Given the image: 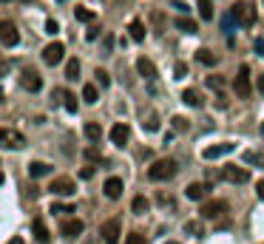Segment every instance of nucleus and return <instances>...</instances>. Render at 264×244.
Listing matches in <instances>:
<instances>
[{"instance_id":"f257e3e1","label":"nucleus","mask_w":264,"mask_h":244,"mask_svg":"<svg viewBox=\"0 0 264 244\" xmlns=\"http://www.w3.org/2000/svg\"><path fill=\"white\" fill-rule=\"evenodd\" d=\"M176 170H179V162L176 159H156V162L148 168V179L151 182H168L176 176Z\"/></svg>"},{"instance_id":"f03ea898","label":"nucleus","mask_w":264,"mask_h":244,"mask_svg":"<svg viewBox=\"0 0 264 244\" xmlns=\"http://www.w3.org/2000/svg\"><path fill=\"white\" fill-rule=\"evenodd\" d=\"M233 88H236V97L247 99L253 94V82H250V65H239V74L233 80Z\"/></svg>"},{"instance_id":"7ed1b4c3","label":"nucleus","mask_w":264,"mask_h":244,"mask_svg":"<svg viewBox=\"0 0 264 244\" xmlns=\"http://www.w3.org/2000/svg\"><path fill=\"white\" fill-rule=\"evenodd\" d=\"M0 148H6V150H20V148H26V136L15 128H0Z\"/></svg>"},{"instance_id":"20e7f679","label":"nucleus","mask_w":264,"mask_h":244,"mask_svg":"<svg viewBox=\"0 0 264 244\" xmlns=\"http://www.w3.org/2000/svg\"><path fill=\"white\" fill-rule=\"evenodd\" d=\"M225 213H227V202H225V199H213V202H205V205H202L199 216H202L205 222H213V219H222Z\"/></svg>"},{"instance_id":"39448f33","label":"nucleus","mask_w":264,"mask_h":244,"mask_svg":"<svg viewBox=\"0 0 264 244\" xmlns=\"http://www.w3.org/2000/svg\"><path fill=\"white\" fill-rule=\"evenodd\" d=\"M222 179L230 182V185H245V182H250V170L242 168V165H225L222 168Z\"/></svg>"},{"instance_id":"423d86ee","label":"nucleus","mask_w":264,"mask_h":244,"mask_svg":"<svg viewBox=\"0 0 264 244\" xmlns=\"http://www.w3.org/2000/svg\"><path fill=\"white\" fill-rule=\"evenodd\" d=\"M20 85H23L26 91L37 94V91L43 88V77H40V71H34V68H23V71H20Z\"/></svg>"},{"instance_id":"0eeeda50","label":"nucleus","mask_w":264,"mask_h":244,"mask_svg":"<svg viewBox=\"0 0 264 244\" xmlns=\"http://www.w3.org/2000/svg\"><path fill=\"white\" fill-rule=\"evenodd\" d=\"M99 236L105 244H119V236H122V227H119V219H108L102 227H99Z\"/></svg>"},{"instance_id":"6e6552de","label":"nucleus","mask_w":264,"mask_h":244,"mask_svg":"<svg viewBox=\"0 0 264 244\" xmlns=\"http://www.w3.org/2000/svg\"><path fill=\"white\" fill-rule=\"evenodd\" d=\"M230 12H233V17L239 20V26H253V23H256V9H253L250 3H236Z\"/></svg>"},{"instance_id":"1a4fd4ad","label":"nucleus","mask_w":264,"mask_h":244,"mask_svg":"<svg viewBox=\"0 0 264 244\" xmlns=\"http://www.w3.org/2000/svg\"><path fill=\"white\" fill-rule=\"evenodd\" d=\"M0 43L3 46H17L20 43V32L12 20H0Z\"/></svg>"},{"instance_id":"9d476101","label":"nucleus","mask_w":264,"mask_h":244,"mask_svg":"<svg viewBox=\"0 0 264 244\" xmlns=\"http://www.w3.org/2000/svg\"><path fill=\"white\" fill-rule=\"evenodd\" d=\"M63 54H66V46L63 43H49L46 49H43V63L46 65H57V63H63Z\"/></svg>"},{"instance_id":"9b49d317","label":"nucleus","mask_w":264,"mask_h":244,"mask_svg":"<svg viewBox=\"0 0 264 244\" xmlns=\"http://www.w3.org/2000/svg\"><path fill=\"white\" fill-rule=\"evenodd\" d=\"M49 190L54 196H71V193H77V185H74V179H68V176H60V179H54L49 185Z\"/></svg>"},{"instance_id":"f8f14e48","label":"nucleus","mask_w":264,"mask_h":244,"mask_svg":"<svg viewBox=\"0 0 264 244\" xmlns=\"http://www.w3.org/2000/svg\"><path fill=\"white\" fill-rule=\"evenodd\" d=\"M83 230H85V225L80 222V219H66V222L60 225V236L71 242V239H77V236H80Z\"/></svg>"},{"instance_id":"ddd939ff","label":"nucleus","mask_w":264,"mask_h":244,"mask_svg":"<svg viewBox=\"0 0 264 244\" xmlns=\"http://www.w3.org/2000/svg\"><path fill=\"white\" fill-rule=\"evenodd\" d=\"M128 139H131V128H128L125 122H116L114 128H111V142H114L116 148H125Z\"/></svg>"},{"instance_id":"4468645a","label":"nucleus","mask_w":264,"mask_h":244,"mask_svg":"<svg viewBox=\"0 0 264 244\" xmlns=\"http://www.w3.org/2000/svg\"><path fill=\"white\" fill-rule=\"evenodd\" d=\"M230 150H236L233 142H222V145L205 148V150H202V156H205V159H219V156H225V153H230Z\"/></svg>"},{"instance_id":"2eb2a0df","label":"nucleus","mask_w":264,"mask_h":244,"mask_svg":"<svg viewBox=\"0 0 264 244\" xmlns=\"http://www.w3.org/2000/svg\"><path fill=\"white\" fill-rule=\"evenodd\" d=\"M102 190H105V196H108V199H119V196H122V190H125V185H122V179H119V176H111V179H105Z\"/></svg>"},{"instance_id":"dca6fc26","label":"nucleus","mask_w":264,"mask_h":244,"mask_svg":"<svg viewBox=\"0 0 264 244\" xmlns=\"http://www.w3.org/2000/svg\"><path fill=\"white\" fill-rule=\"evenodd\" d=\"M207 190H210V185H205V182H193V185L185 188V196H188L190 202H199V199H205Z\"/></svg>"},{"instance_id":"f3484780","label":"nucleus","mask_w":264,"mask_h":244,"mask_svg":"<svg viewBox=\"0 0 264 244\" xmlns=\"http://www.w3.org/2000/svg\"><path fill=\"white\" fill-rule=\"evenodd\" d=\"M32 227H34V239H37V242H40V244H49L51 233H49V227H46V222H43L40 216H37V219L32 222Z\"/></svg>"},{"instance_id":"a211bd4d","label":"nucleus","mask_w":264,"mask_h":244,"mask_svg":"<svg viewBox=\"0 0 264 244\" xmlns=\"http://www.w3.org/2000/svg\"><path fill=\"white\" fill-rule=\"evenodd\" d=\"M136 71H139L145 80H156V65L151 63L148 57H139V60H136Z\"/></svg>"},{"instance_id":"6ab92c4d","label":"nucleus","mask_w":264,"mask_h":244,"mask_svg":"<svg viewBox=\"0 0 264 244\" xmlns=\"http://www.w3.org/2000/svg\"><path fill=\"white\" fill-rule=\"evenodd\" d=\"M182 102L190 105V108H202V105H205V99H202V94H199L196 88H185V91H182Z\"/></svg>"},{"instance_id":"aec40b11","label":"nucleus","mask_w":264,"mask_h":244,"mask_svg":"<svg viewBox=\"0 0 264 244\" xmlns=\"http://www.w3.org/2000/svg\"><path fill=\"white\" fill-rule=\"evenodd\" d=\"M49 173H51V165H46V162H29V176H32V179L49 176Z\"/></svg>"},{"instance_id":"412c9836","label":"nucleus","mask_w":264,"mask_h":244,"mask_svg":"<svg viewBox=\"0 0 264 244\" xmlns=\"http://www.w3.org/2000/svg\"><path fill=\"white\" fill-rule=\"evenodd\" d=\"M128 32H131V40H133V43H142V40H145V23H142V20H131Z\"/></svg>"},{"instance_id":"4be33fe9","label":"nucleus","mask_w":264,"mask_h":244,"mask_svg":"<svg viewBox=\"0 0 264 244\" xmlns=\"http://www.w3.org/2000/svg\"><path fill=\"white\" fill-rule=\"evenodd\" d=\"M83 133L88 136V139H91V142H99V139H102V128H99L97 122H85Z\"/></svg>"},{"instance_id":"5701e85b","label":"nucleus","mask_w":264,"mask_h":244,"mask_svg":"<svg viewBox=\"0 0 264 244\" xmlns=\"http://www.w3.org/2000/svg\"><path fill=\"white\" fill-rule=\"evenodd\" d=\"M196 60H199L202 65H216V63H219V57H216L210 49H199V51H196Z\"/></svg>"},{"instance_id":"b1692460","label":"nucleus","mask_w":264,"mask_h":244,"mask_svg":"<svg viewBox=\"0 0 264 244\" xmlns=\"http://www.w3.org/2000/svg\"><path fill=\"white\" fill-rule=\"evenodd\" d=\"M176 29H182L185 34H196L199 32L196 20H188V17H176Z\"/></svg>"},{"instance_id":"393cba45","label":"nucleus","mask_w":264,"mask_h":244,"mask_svg":"<svg viewBox=\"0 0 264 244\" xmlns=\"http://www.w3.org/2000/svg\"><path fill=\"white\" fill-rule=\"evenodd\" d=\"M199 17H202V20H213V3H210V0H199Z\"/></svg>"},{"instance_id":"a878e982","label":"nucleus","mask_w":264,"mask_h":244,"mask_svg":"<svg viewBox=\"0 0 264 244\" xmlns=\"http://www.w3.org/2000/svg\"><path fill=\"white\" fill-rule=\"evenodd\" d=\"M185 233H188V236H202V233H205L202 219H190V222H185Z\"/></svg>"},{"instance_id":"bb28decb","label":"nucleus","mask_w":264,"mask_h":244,"mask_svg":"<svg viewBox=\"0 0 264 244\" xmlns=\"http://www.w3.org/2000/svg\"><path fill=\"white\" fill-rule=\"evenodd\" d=\"M148 207H151V202L145 199V196H136L133 199V205H131V210L136 213V216H142V213H148Z\"/></svg>"},{"instance_id":"cd10ccee","label":"nucleus","mask_w":264,"mask_h":244,"mask_svg":"<svg viewBox=\"0 0 264 244\" xmlns=\"http://www.w3.org/2000/svg\"><path fill=\"white\" fill-rule=\"evenodd\" d=\"M83 99L88 102V105H94V102L99 99V94H97V85H91V82H88V85H83Z\"/></svg>"},{"instance_id":"c85d7f7f","label":"nucleus","mask_w":264,"mask_h":244,"mask_svg":"<svg viewBox=\"0 0 264 244\" xmlns=\"http://www.w3.org/2000/svg\"><path fill=\"white\" fill-rule=\"evenodd\" d=\"M142 128L151 131V133H153V131H159V116L153 114V111H151L148 116H142Z\"/></svg>"},{"instance_id":"c756f323","label":"nucleus","mask_w":264,"mask_h":244,"mask_svg":"<svg viewBox=\"0 0 264 244\" xmlns=\"http://www.w3.org/2000/svg\"><path fill=\"white\" fill-rule=\"evenodd\" d=\"M74 15H77L80 23H94V12H91V9H85V6H77V9H74Z\"/></svg>"},{"instance_id":"7c9ffc66","label":"nucleus","mask_w":264,"mask_h":244,"mask_svg":"<svg viewBox=\"0 0 264 244\" xmlns=\"http://www.w3.org/2000/svg\"><path fill=\"white\" fill-rule=\"evenodd\" d=\"M80 77V63L77 60H68L66 63V80H77Z\"/></svg>"},{"instance_id":"2f4dec72","label":"nucleus","mask_w":264,"mask_h":244,"mask_svg":"<svg viewBox=\"0 0 264 244\" xmlns=\"http://www.w3.org/2000/svg\"><path fill=\"white\" fill-rule=\"evenodd\" d=\"M60 94H63V105H66V111H68V114H74V111H77V97L68 94V91H60Z\"/></svg>"},{"instance_id":"473e14b6","label":"nucleus","mask_w":264,"mask_h":244,"mask_svg":"<svg viewBox=\"0 0 264 244\" xmlns=\"http://www.w3.org/2000/svg\"><path fill=\"white\" fill-rule=\"evenodd\" d=\"M236 26H239V20L233 17V12H230V15H225V17H222V32L233 34V29H236Z\"/></svg>"},{"instance_id":"72a5a7b5","label":"nucleus","mask_w":264,"mask_h":244,"mask_svg":"<svg viewBox=\"0 0 264 244\" xmlns=\"http://www.w3.org/2000/svg\"><path fill=\"white\" fill-rule=\"evenodd\" d=\"M247 165H262L264 162V156L262 153H256V150H245V156H242Z\"/></svg>"},{"instance_id":"f704fd0d","label":"nucleus","mask_w":264,"mask_h":244,"mask_svg":"<svg viewBox=\"0 0 264 244\" xmlns=\"http://www.w3.org/2000/svg\"><path fill=\"white\" fill-rule=\"evenodd\" d=\"M94 77H97V82L102 85V88H108V85H111V74H108V71H102V68L94 71Z\"/></svg>"},{"instance_id":"c9c22d12","label":"nucleus","mask_w":264,"mask_h":244,"mask_svg":"<svg viewBox=\"0 0 264 244\" xmlns=\"http://www.w3.org/2000/svg\"><path fill=\"white\" fill-rule=\"evenodd\" d=\"M170 9H176L179 15H188V12H190V6H188L185 0H170Z\"/></svg>"},{"instance_id":"e433bc0d","label":"nucleus","mask_w":264,"mask_h":244,"mask_svg":"<svg viewBox=\"0 0 264 244\" xmlns=\"http://www.w3.org/2000/svg\"><path fill=\"white\" fill-rule=\"evenodd\" d=\"M125 244H145V236H142V233H128V236H125Z\"/></svg>"},{"instance_id":"4c0bfd02","label":"nucleus","mask_w":264,"mask_h":244,"mask_svg":"<svg viewBox=\"0 0 264 244\" xmlns=\"http://www.w3.org/2000/svg\"><path fill=\"white\" fill-rule=\"evenodd\" d=\"M173 74H176V80H185V77H188V65H185V63H176Z\"/></svg>"},{"instance_id":"58836bf2","label":"nucleus","mask_w":264,"mask_h":244,"mask_svg":"<svg viewBox=\"0 0 264 244\" xmlns=\"http://www.w3.org/2000/svg\"><path fill=\"white\" fill-rule=\"evenodd\" d=\"M85 159L97 162V159H102V156H99V150H97V148H85Z\"/></svg>"},{"instance_id":"ea45409f","label":"nucleus","mask_w":264,"mask_h":244,"mask_svg":"<svg viewBox=\"0 0 264 244\" xmlns=\"http://www.w3.org/2000/svg\"><path fill=\"white\" fill-rule=\"evenodd\" d=\"M51 213H74L71 205H51Z\"/></svg>"},{"instance_id":"a19ab883","label":"nucleus","mask_w":264,"mask_h":244,"mask_svg":"<svg viewBox=\"0 0 264 244\" xmlns=\"http://www.w3.org/2000/svg\"><path fill=\"white\" fill-rule=\"evenodd\" d=\"M46 32H49L51 37H54V34L60 32V26H57V20H46Z\"/></svg>"},{"instance_id":"79ce46f5","label":"nucleus","mask_w":264,"mask_h":244,"mask_svg":"<svg viewBox=\"0 0 264 244\" xmlns=\"http://www.w3.org/2000/svg\"><path fill=\"white\" fill-rule=\"evenodd\" d=\"M253 51H256L259 57H264V37H259V40L253 43Z\"/></svg>"},{"instance_id":"37998d69","label":"nucleus","mask_w":264,"mask_h":244,"mask_svg":"<svg viewBox=\"0 0 264 244\" xmlns=\"http://www.w3.org/2000/svg\"><path fill=\"white\" fill-rule=\"evenodd\" d=\"M97 37H99V29H97V26H91V29L85 32V40H97Z\"/></svg>"},{"instance_id":"c03bdc74","label":"nucleus","mask_w":264,"mask_h":244,"mask_svg":"<svg viewBox=\"0 0 264 244\" xmlns=\"http://www.w3.org/2000/svg\"><path fill=\"white\" fill-rule=\"evenodd\" d=\"M111 46H114V37H111V34H105V40H102V49H105V54L111 51Z\"/></svg>"},{"instance_id":"a18cd8bd","label":"nucleus","mask_w":264,"mask_h":244,"mask_svg":"<svg viewBox=\"0 0 264 244\" xmlns=\"http://www.w3.org/2000/svg\"><path fill=\"white\" fill-rule=\"evenodd\" d=\"M207 85L210 88H222V77H207Z\"/></svg>"},{"instance_id":"49530a36","label":"nucleus","mask_w":264,"mask_h":244,"mask_svg":"<svg viewBox=\"0 0 264 244\" xmlns=\"http://www.w3.org/2000/svg\"><path fill=\"white\" fill-rule=\"evenodd\" d=\"M173 125H176V131H185V128H188V122H185L182 116H176V119H173Z\"/></svg>"},{"instance_id":"de8ad7c7","label":"nucleus","mask_w":264,"mask_h":244,"mask_svg":"<svg viewBox=\"0 0 264 244\" xmlns=\"http://www.w3.org/2000/svg\"><path fill=\"white\" fill-rule=\"evenodd\" d=\"M80 176H83V179H91V176H94V168H91V165L83 168V173H80Z\"/></svg>"},{"instance_id":"09e8293b","label":"nucleus","mask_w":264,"mask_h":244,"mask_svg":"<svg viewBox=\"0 0 264 244\" xmlns=\"http://www.w3.org/2000/svg\"><path fill=\"white\" fill-rule=\"evenodd\" d=\"M256 196H259V199H264V179L256 185Z\"/></svg>"},{"instance_id":"8fccbe9b","label":"nucleus","mask_w":264,"mask_h":244,"mask_svg":"<svg viewBox=\"0 0 264 244\" xmlns=\"http://www.w3.org/2000/svg\"><path fill=\"white\" fill-rule=\"evenodd\" d=\"M6 71H9V63H6V60H0V77H3Z\"/></svg>"},{"instance_id":"3c124183","label":"nucleus","mask_w":264,"mask_h":244,"mask_svg":"<svg viewBox=\"0 0 264 244\" xmlns=\"http://www.w3.org/2000/svg\"><path fill=\"white\" fill-rule=\"evenodd\" d=\"M259 91L264 94V74H259Z\"/></svg>"},{"instance_id":"603ef678","label":"nucleus","mask_w":264,"mask_h":244,"mask_svg":"<svg viewBox=\"0 0 264 244\" xmlns=\"http://www.w3.org/2000/svg\"><path fill=\"white\" fill-rule=\"evenodd\" d=\"M12 244H23V239H12Z\"/></svg>"},{"instance_id":"864d4df0","label":"nucleus","mask_w":264,"mask_h":244,"mask_svg":"<svg viewBox=\"0 0 264 244\" xmlns=\"http://www.w3.org/2000/svg\"><path fill=\"white\" fill-rule=\"evenodd\" d=\"M0 185H3V170H0Z\"/></svg>"},{"instance_id":"5fc2aeb1","label":"nucleus","mask_w":264,"mask_h":244,"mask_svg":"<svg viewBox=\"0 0 264 244\" xmlns=\"http://www.w3.org/2000/svg\"><path fill=\"white\" fill-rule=\"evenodd\" d=\"M165 244H179V242H165Z\"/></svg>"},{"instance_id":"6e6d98bb","label":"nucleus","mask_w":264,"mask_h":244,"mask_svg":"<svg viewBox=\"0 0 264 244\" xmlns=\"http://www.w3.org/2000/svg\"><path fill=\"white\" fill-rule=\"evenodd\" d=\"M0 3H12V0H0Z\"/></svg>"},{"instance_id":"4d7b16f0","label":"nucleus","mask_w":264,"mask_h":244,"mask_svg":"<svg viewBox=\"0 0 264 244\" xmlns=\"http://www.w3.org/2000/svg\"><path fill=\"white\" fill-rule=\"evenodd\" d=\"M262 131H264V125H262Z\"/></svg>"},{"instance_id":"13d9d810","label":"nucleus","mask_w":264,"mask_h":244,"mask_svg":"<svg viewBox=\"0 0 264 244\" xmlns=\"http://www.w3.org/2000/svg\"><path fill=\"white\" fill-rule=\"evenodd\" d=\"M262 3H264V0H262Z\"/></svg>"}]
</instances>
